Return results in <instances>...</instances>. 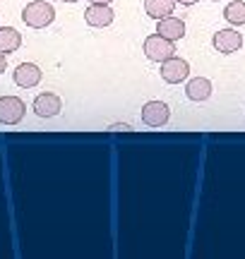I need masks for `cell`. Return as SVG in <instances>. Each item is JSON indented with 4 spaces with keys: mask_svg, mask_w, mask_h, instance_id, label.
<instances>
[{
    "mask_svg": "<svg viewBox=\"0 0 245 259\" xmlns=\"http://www.w3.org/2000/svg\"><path fill=\"white\" fill-rule=\"evenodd\" d=\"M176 3H180V5H195L197 0H176Z\"/></svg>",
    "mask_w": 245,
    "mask_h": 259,
    "instance_id": "ac0fdd59",
    "label": "cell"
},
{
    "mask_svg": "<svg viewBox=\"0 0 245 259\" xmlns=\"http://www.w3.org/2000/svg\"><path fill=\"white\" fill-rule=\"evenodd\" d=\"M113 17H115V12L111 10V5L92 3V5L85 10V22L89 27H96V29H104V27H108V24H113Z\"/></svg>",
    "mask_w": 245,
    "mask_h": 259,
    "instance_id": "9c48e42d",
    "label": "cell"
},
{
    "mask_svg": "<svg viewBox=\"0 0 245 259\" xmlns=\"http://www.w3.org/2000/svg\"><path fill=\"white\" fill-rule=\"evenodd\" d=\"M171 118L169 106L164 101H149L142 106V122L147 127H164Z\"/></svg>",
    "mask_w": 245,
    "mask_h": 259,
    "instance_id": "8992f818",
    "label": "cell"
},
{
    "mask_svg": "<svg viewBox=\"0 0 245 259\" xmlns=\"http://www.w3.org/2000/svg\"><path fill=\"white\" fill-rule=\"evenodd\" d=\"M144 10L151 19H161L173 15L176 10V0H144Z\"/></svg>",
    "mask_w": 245,
    "mask_h": 259,
    "instance_id": "4fadbf2b",
    "label": "cell"
},
{
    "mask_svg": "<svg viewBox=\"0 0 245 259\" xmlns=\"http://www.w3.org/2000/svg\"><path fill=\"white\" fill-rule=\"evenodd\" d=\"M27 115V103L19 96H0V125H19Z\"/></svg>",
    "mask_w": 245,
    "mask_h": 259,
    "instance_id": "3957f363",
    "label": "cell"
},
{
    "mask_svg": "<svg viewBox=\"0 0 245 259\" xmlns=\"http://www.w3.org/2000/svg\"><path fill=\"white\" fill-rule=\"evenodd\" d=\"M41 77H44V72H41V67L34 63H22V65H17L15 72H12L15 84L22 87V89H34V87L41 82Z\"/></svg>",
    "mask_w": 245,
    "mask_h": 259,
    "instance_id": "52a82bcc",
    "label": "cell"
},
{
    "mask_svg": "<svg viewBox=\"0 0 245 259\" xmlns=\"http://www.w3.org/2000/svg\"><path fill=\"white\" fill-rule=\"evenodd\" d=\"M56 19V8L48 0H31L22 10V22L31 29H44Z\"/></svg>",
    "mask_w": 245,
    "mask_h": 259,
    "instance_id": "6da1fadb",
    "label": "cell"
},
{
    "mask_svg": "<svg viewBox=\"0 0 245 259\" xmlns=\"http://www.w3.org/2000/svg\"><path fill=\"white\" fill-rule=\"evenodd\" d=\"M212 44H214V48L219 53L228 56V53H236L238 48L243 46V36L238 34L236 29H219L214 34V38H212Z\"/></svg>",
    "mask_w": 245,
    "mask_h": 259,
    "instance_id": "ba28073f",
    "label": "cell"
},
{
    "mask_svg": "<svg viewBox=\"0 0 245 259\" xmlns=\"http://www.w3.org/2000/svg\"><path fill=\"white\" fill-rule=\"evenodd\" d=\"M212 92H214V89H212V82H209L207 77H195V79H190L188 87H185V96L195 103L207 101L209 96H212Z\"/></svg>",
    "mask_w": 245,
    "mask_h": 259,
    "instance_id": "8fae6325",
    "label": "cell"
},
{
    "mask_svg": "<svg viewBox=\"0 0 245 259\" xmlns=\"http://www.w3.org/2000/svg\"><path fill=\"white\" fill-rule=\"evenodd\" d=\"M31 111L36 113L38 118H56L58 113L63 111V99L58 94H51V92H44L38 94L34 103H31Z\"/></svg>",
    "mask_w": 245,
    "mask_h": 259,
    "instance_id": "5b68a950",
    "label": "cell"
},
{
    "mask_svg": "<svg viewBox=\"0 0 245 259\" xmlns=\"http://www.w3.org/2000/svg\"><path fill=\"white\" fill-rule=\"evenodd\" d=\"M5 70H8V56H5V53H0V74L5 72Z\"/></svg>",
    "mask_w": 245,
    "mask_h": 259,
    "instance_id": "2e32d148",
    "label": "cell"
},
{
    "mask_svg": "<svg viewBox=\"0 0 245 259\" xmlns=\"http://www.w3.org/2000/svg\"><path fill=\"white\" fill-rule=\"evenodd\" d=\"M89 3H99V5H111L113 0H89Z\"/></svg>",
    "mask_w": 245,
    "mask_h": 259,
    "instance_id": "e0dca14e",
    "label": "cell"
},
{
    "mask_svg": "<svg viewBox=\"0 0 245 259\" xmlns=\"http://www.w3.org/2000/svg\"><path fill=\"white\" fill-rule=\"evenodd\" d=\"M63 3H77V0H63Z\"/></svg>",
    "mask_w": 245,
    "mask_h": 259,
    "instance_id": "d6986e66",
    "label": "cell"
},
{
    "mask_svg": "<svg viewBox=\"0 0 245 259\" xmlns=\"http://www.w3.org/2000/svg\"><path fill=\"white\" fill-rule=\"evenodd\" d=\"M190 77V65L183 58H169L161 63V79L166 84H180Z\"/></svg>",
    "mask_w": 245,
    "mask_h": 259,
    "instance_id": "277c9868",
    "label": "cell"
},
{
    "mask_svg": "<svg viewBox=\"0 0 245 259\" xmlns=\"http://www.w3.org/2000/svg\"><path fill=\"white\" fill-rule=\"evenodd\" d=\"M22 46V34L15 27H0V53H15Z\"/></svg>",
    "mask_w": 245,
    "mask_h": 259,
    "instance_id": "7c38bea8",
    "label": "cell"
},
{
    "mask_svg": "<svg viewBox=\"0 0 245 259\" xmlns=\"http://www.w3.org/2000/svg\"><path fill=\"white\" fill-rule=\"evenodd\" d=\"M144 56L149 58L151 63H164V60L176 56V41H169L161 34H151V36L144 38Z\"/></svg>",
    "mask_w": 245,
    "mask_h": 259,
    "instance_id": "7a4b0ae2",
    "label": "cell"
},
{
    "mask_svg": "<svg viewBox=\"0 0 245 259\" xmlns=\"http://www.w3.org/2000/svg\"><path fill=\"white\" fill-rule=\"evenodd\" d=\"M108 130H111V132H130L132 127L128 125V122H113V125H111Z\"/></svg>",
    "mask_w": 245,
    "mask_h": 259,
    "instance_id": "9a60e30c",
    "label": "cell"
},
{
    "mask_svg": "<svg viewBox=\"0 0 245 259\" xmlns=\"http://www.w3.org/2000/svg\"><path fill=\"white\" fill-rule=\"evenodd\" d=\"M156 34H161L164 38H169V41H180V38L185 36V22L178 17H161L156 19Z\"/></svg>",
    "mask_w": 245,
    "mask_h": 259,
    "instance_id": "30bf717a",
    "label": "cell"
},
{
    "mask_svg": "<svg viewBox=\"0 0 245 259\" xmlns=\"http://www.w3.org/2000/svg\"><path fill=\"white\" fill-rule=\"evenodd\" d=\"M224 17H226L228 24H233V27H240V24H245V3H243V0L228 3L226 10H224Z\"/></svg>",
    "mask_w": 245,
    "mask_h": 259,
    "instance_id": "5bb4252c",
    "label": "cell"
}]
</instances>
